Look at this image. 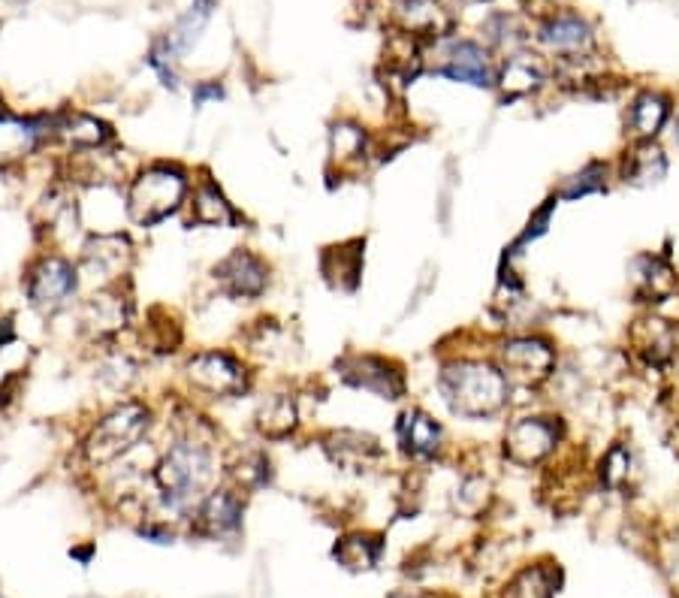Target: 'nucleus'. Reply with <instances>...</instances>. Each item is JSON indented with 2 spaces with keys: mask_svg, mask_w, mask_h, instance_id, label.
<instances>
[{
  "mask_svg": "<svg viewBox=\"0 0 679 598\" xmlns=\"http://www.w3.org/2000/svg\"><path fill=\"white\" fill-rule=\"evenodd\" d=\"M215 472L218 460L211 441L197 435L194 427L178 432L164 457L155 462L151 474L157 487V511L164 517H188L209 493Z\"/></svg>",
  "mask_w": 679,
  "mask_h": 598,
  "instance_id": "1",
  "label": "nucleus"
},
{
  "mask_svg": "<svg viewBox=\"0 0 679 598\" xmlns=\"http://www.w3.org/2000/svg\"><path fill=\"white\" fill-rule=\"evenodd\" d=\"M439 390L453 414L483 420L508 405L511 381L502 369L483 360H453L441 369Z\"/></svg>",
  "mask_w": 679,
  "mask_h": 598,
  "instance_id": "2",
  "label": "nucleus"
},
{
  "mask_svg": "<svg viewBox=\"0 0 679 598\" xmlns=\"http://www.w3.org/2000/svg\"><path fill=\"white\" fill-rule=\"evenodd\" d=\"M190 194L188 173L176 164H151L127 188V215L139 227H155L176 215Z\"/></svg>",
  "mask_w": 679,
  "mask_h": 598,
  "instance_id": "3",
  "label": "nucleus"
},
{
  "mask_svg": "<svg viewBox=\"0 0 679 598\" xmlns=\"http://www.w3.org/2000/svg\"><path fill=\"white\" fill-rule=\"evenodd\" d=\"M151 430V411L142 402H121L116 409L97 420L91 432L82 441V457L88 465H109V462L125 460L127 453L139 448Z\"/></svg>",
  "mask_w": 679,
  "mask_h": 598,
  "instance_id": "4",
  "label": "nucleus"
},
{
  "mask_svg": "<svg viewBox=\"0 0 679 598\" xmlns=\"http://www.w3.org/2000/svg\"><path fill=\"white\" fill-rule=\"evenodd\" d=\"M24 291H28L33 308L49 312V315L61 312L79 291V269L61 254H42L24 275Z\"/></svg>",
  "mask_w": 679,
  "mask_h": 598,
  "instance_id": "5",
  "label": "nucleus"
},
{
  "mask_svg": "<svg viewBox=\"0 0 679 598\" xmlns=\"http://www.w3.org/2000/svg\"><path fill=\"white\" fill-rule=\"evenodd\" d=\"M134 263V245L121 233H97L82 245V263L76 266L79 275L91 278L100 287H112L125 278Z\"/></svg>",
  "mask_w": 679,
  "mask_h": 598,
  "instance_id": "6",
  "label": "nucleus"
},
{
  "mask_svg": "<svg viewBox=\"0 0 679 598\" xmlns=\"http://www.w3.org/2000/svg\"><path fill=\"white\" fill-rule=\"evenodd\" d=\"M188 381L209 396H239L248 390V369L227 351H199L188 360Z\"/></svg>",
  "mask_w": 679,
  "mask_h": 598,
  "instance_id": "7",
  "label": "nucleus"
},
{
  "mask_svg": "<svg viewBox=\"0 0 679 598\" xmlns=\"http://www.w3.org/2000/svg\"><path fill=\"white\" fill-rule=\"evenodd\" d=\"M502 372L508 381H523V384H541L553 375L555 351L550 342L538 336H513L499 351Z\"/></svg>",
  "mask_w": 679,
  "mask_h": 598,
  "instance_id": "8",
  "label": "nucleus"
},
{
  "mask_svg": "<svg viewBox=\"0 0 679 598\" xmlns=\"http://www.w3.org/2000/svg\"><path fill=\"white\" fill-rule=\"evenodd\" d=\"M559 444V423L553 418H520L504 432V453L516 465L547 460Z\"/></svg>",
  "mask_w": 679,
  "mask_h": 598,
  "instance_id": "9",
  "label": "nucleus"
},
{
  "mask_svg": "<svg viewBox=\"0 0 679 598\" xmlns=\"http://www.w3.org/2000/svg\"><path fill=\"white\" fill-rule=\"evenodd\" d=\"M538 42L550 55H559L562 61H574L596 49V33H592V24L574 12H555L541 24Z\"/></svg>",
  "mask_w": 679,
  "mask_h": 598,
  "instance_id": "10",
  "label": "nucleus"
},
{
  "mask_svg": "<svg viewBox=\"0 0 679 598\" xmlns=\"http://www.w3.org/2000/svg\"><path fill=\"white\" fill-rule=\"evenodd\" d=\"M215 282L227 296L236 300H257L269 284V266L257 257L254 252H239L227 254L224 261L215 266Z\"/></svg>",
  "mask_w": 679,
  "mask_h": 598,
  "instance_id": "11",
  "label": "nucleus"
},
{
  "mask_svg": "<svg viewBox=\"0 0 679 598\" xmlns=\"http://www.w3.org/2000/svg\"><path fill=\"white\" fill-rule=\"evenodd\" d=\"M49 118H24L12 112H0V169L19 167L42 146V139L52 137Z\"/></svg>",
  "mask_w": 679,
  "mask_h": 598,
  "instance_id": "12",
  "label": "nucleus"
},
{
  "mask_svg": "<svg viewBox=\"0 0 679 598\" xmlns=\"http://www.w3.org/2000/svg\"><path fill=\"white\" fill-rule=\"evenodd\" d=\"M439 73L453 79V82L474 85V88H490L495 85V70H492L490 52L481 42L474 40H453L441 55Z\"/></svg>",
  "mask_w": 679,
  "mask_h": 598,
  "instance_id": "13",
  "label": "nucleus"
},
{
  "mask_svg": "<svg viewBox=\"0 0 679 598\" xmlns=\"http://www.w3.org/2000/svg\"><path fill=\"white\" fill-rule=\"evenodd\" d=\"M194 529L206 538H233L242 529V496L236 490H209L194 508Z\"/></svg>",
  "mask_w": 679,
  "mask_h": 598,
  "instance_id": "14",
  "label": "nucleus"
},
{
  "mask_svg": "<svg viewBox=\"0 0 679 598\" xmlns=\"http://www.w3.org/2000/svg\"><path fill=\"white\" fill-rule=\"evenodd\" d=\"M130 317V300L121 294V287H100L82 308V324L91 339H109L121 333Z\"/></svg>",
  "mask_w": 679,
  "mask_h": 598,
  "instance_id": "15",
  "label": "nucleus"
},
{
  "mask_svg": "<svg viewBox=\"0 0 679 598\" xmlns=\"http://www.w3.org/2000/svg\"><path fill=\"white\" fill-rule=\"evenodd\" d=\"M441 427L426 411L411 409L398 420V444L411 460H432L441 451Z\"/></svg>",
  "mask_w": 679,
  "mask_h": 598,
  "instance_id": "16",
  "label": "nucleus"
},
{
  "mask_svg": "<svg viewBox=\"0 0 679 598\" xmlns=\"http://www.w3.org/2000/svg\"><path fill=\"white\" fill-rule=\"evenodd\" d=\"M345 379L363 390H372L384 399H398L405 390L402 372L381 357H354L345 363Z\"/></svg>",
  "mask_w": 679,
  "mask_h": 598,
  "instance_id": "17",
  "label": "nucleus"
},
{
  "mask_svg": "<svg viewBox=\"0 0 679 598\" xmlns=\"http://www.w3.org/2000/svg\"><path fill=\"white\" fill-rule=\"evenodd\" d=\"M49 121H52V137L63 139L67 146L79 148V151L104 148L106 143H112V127L88 112H61Z\"/></svg>",
  "mask_w": 679,
  "mask_h": 598,
  "instance_id": "18",
  "label": "nucleus"
},
{
  "mask_svg": "<svg viewBox=\"0 0 679 598\" xmlns=\"http://www.w3.org/2000/svg\"><path fill=\"white\" fill-rule=\"evenodd\" d=\"M547 67L538 55H511L502 73L495 76V82L502 88L504 97H525L534 95L543 82H547Z\"/></svg>",
  "mask_w": 679,
  "mask_h": 598,
  "instance_id": "19",
  "label": "nucleus"
},
{
  "mask_svg": "<svg viewBox=\"0 0 679 598\" xmlns=\"http://www.w3.org/2000/svg\"><path fill=\"white\" fill-rule=\"evenodd\" d=\"M670 118V100L659 91H643V95L631 104L626 118L628 134L640 143H652V137L659 134L661 127L668 125Z\"/></svg>",
  "mask_w": 679,
  "mask_h": 598,
  "instance_id": "20",
  "label": "nucleus"
},
{
  "mask_svg": "<svg viewBox=\"0 0 679 598\" xmlns=\"http://www.w3.org/2000/svg\"><path fill=\"white\" fill-rule=\"evenodd\" d=\"M190 220L199 227H230L236 224V209H233L227 197L220 194L218 185L203 179L197 188L190 190Z\"/></svg>",
  "mask_w": 679,
  "mask_h": 598,
  "instance_id": "21",
  "label": "nucleus"
},
{
  "mask_svg": "<svg viewBox=\"0 0 679 598\" xmlns=\"http://www.w3.org/2000/svg\"><path fill=\"white\" fill-rule=\"evenodd\" d=\"M296 423H299V411L291 393H272L257 409V430L266 439H287L296 430Z\"/></svg>",
  "mask_w": 679,
  "mask_h": 598,
  "instance_id": "22",
  "label": "nucleus"
},
{
  "mask_svg": "<svg viewBox=\"0 0 679 598\" xmlns=\"http://www.w3.org/2000/svg\"><path fill=\"white\" fill-rule=\"evenodd\" d=\"M326 451L338 465H347V469H360V465H368L381 457L377 441L360 435V432H333L326 439Z\"/></svg>",
  "mask_w": 679,
  "mask_h": 598,
  "instance_id": "23",
  "label": "nucleus"
},
{
  "mask_svg": "<svg viewBox=\"0 0 679 598\" xmlns=\"http://www.w3.org/2000/svg\"><path fill=\"white\" fill-rule=\"evenodd\" d=\"M665 173H668V160L661 155V148L652 143H640L631 148V155L622 164V179L628 185H652V182L665 179Z\"/></svg>",
  "mask_w": 679,
  "mask_h": 598,
  "instance_id": "24",
  "label": "nucleus"
},
{
  "mask_svg": "<svg viewBox=\"0 0 679 598\" xmlns=\"http://www.w3.org/2000/svg\"><path fill=\"white\" fill-rule=\"evenodd\" d=\"M329 155L338 167H356L368 155L366 130L354 121H342L329 130Z\"/></svg>",
  "mask_w": 679,
  "mask_h": 598,
  "instance_id": "25",
  "label": "nucleus"
},
{
  "mask_svg": "<svg viewBox=\"0 0 679 598\" xmlns=\"http://www.w3.org/2000/svg\"><path fill=\"white\" fill-rule=\"evenodd\" d=\"M211 7H215L211 0H197V3L190 7L188 16L178 21L176 31L169 33L167 42H164L173 58H176V55H181V52H188L190 46L199 40V31L206 28V21H209V16H211Z\"/></svg>",
  "mask_w": 679,
  "mask_h": 598,
  "instance_id": "26",
  "label": "nucleus"
},
{
  "mask_svg": "<svg viewBox=\"0 0 679 598\" xmlns=\"http://www.w3.org/2000/svg\"><path fill=\"white\" fill-rule=\"evenodd\" d=\"M555 571L553 568L532 566L520 571L516 578L508 584V592L504 598H553L555 592Z\"/></svg>",
  "mask_w": 679,
  "mask_h": 598,
  "instance_id": "27",
  "label": "nucleus"
},
{
  "mask_svg": "<svg viewBox=\"0 0 679 598\" xmlns=\"http://www.w3.org/2000/svg\"><path fill=\"white\" fill-rule=\"evenodd\" d=\"M230 474L239 490H257L269 478V460L260 451H245L236 462H230Z\"/></svg>",
  "mask_w": 679,
  "mask_h": 598,
  "instance_id": "28",
  "label": "nucleus"
},
{
  "mask_svg": "<svg viewBox=\"0 0 679 598\" xmlns=\"http://www.w3.org/2000/svg\"><path fill=\"white\" fill-rule=\"evenodd\" d=\"M377 553L381 545L366 536H351L335 547V559H342L347 568H372L377 562Z\"/></svg>",
  "mask_w": 679,
  "mask_h": 598,
  "instance_id": "29",
  "label": "nucleus"
},
{
  "mask_svg": "<svg viewBox=\"0 0 679 598\" xmlns=\"http://www.w3.org/2000/svg\"><path fill=\"white\" fill-rule=\"evenodd\" d=\"M405 28L411 33H432L439 24V3L435 0H402V10H398Z\"/></svg>",
  "mask_w": 679,
  "mask_h": 598,
  "instance_id": "30",
  "label": "nucleus"
},
{
  "mask_svg": "<svg viewBox=\"0 0 679 598\" xmlns=\"http://www.w3.org/2000/svg\"><path fill=\"white\" fill-rule=\"evenodd\" d=\"M604 185H607L604 164H589V167H583L577 176H571V179L564 182L562 188H559V197L562 199L585 197V194H592V190H601Z\"/></svg>",
  "mask_w": 679,
  "mask_h": 598,
  "instance_id": "31",
  "label": "nucleus"
},
{
  "mask_svg": "<svg viewBox=\"0 0 679 598\" xmlns=\"http://www.w3.org/2000/svg\"><path fill=\"white\" fill-rule=\"evenodd\" d=\"M628 472H631V453H628V448H622V444L610 448L604 453V460H601V481L610 490H617V487H622L628 481Z\"/></svg>",
  "mask_w": 679,
  "mask_h": 598,
  "instance_id": "32",
  "label": "nucleus"
},
{
  "mask_svg": "<svg viewBox=\"0 0 679 598\" xmlns=\"http://www.w3.org/2000/svg\"><path fill=\"white\" fill-rule=\"evenodd\" d=\"M224 97V91H220V85L215 82H199L197 88H194V106H206L209 100H220Z\"/></svg>",
  "mask_w": 679,
  "mask_h": 598,
  "instance_id": "33",
  "label": "nucleus"
},
{
  "mask_svg": "<svg viewBox=\"0 0 679 598\" xmlns=\"http://www.w3.org/2000/svg\"><path fill=\"white\" fill-rule=\"evenodd\" d=\"M550 3H553V0H523V7L529 12H543Z\"/></svg>",
  "mask_w": 679,
  "mask_h": 598,
  "instance_id": "34",
  "label": "nucleus"
},
{
  "mask_svg": "<svg viewBox=\"0 0 679 598\" xmlns=\"http://www.w3.org/2000/svg\"><path fill=\"white\" fill-rule=\"evenodd\" d=\"M460 3H481V0H460Z\"/></svg>",
  "mask_w": 679,
  "mask_h": 598,
  "instance_id": "35",
  "label": "nucleus"
},
{
  "mask_svg": "<svg viewBox=\"0 0 679 598\" xmlns=\"http://www.w3.org/2000/svg\"><path fill=\"white\" fill-rule=\"evenodd\" d=\"M677 139H679V118H677Z\"/></svg>",
  "mask_w": 679,
  "mask_h": 598,
  "instance_id": "36",
  "label": "nucleus"
}]
</instances>
